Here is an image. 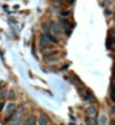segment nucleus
<instances>
[{
  "label": "nucleus",
  "instance_id": "nucleus-7",
  "mask_svg": "<svg viewBox=\"0 0 115 125\" xmlns=\"http://www.w3.org/2000/svg\"><path fill=\"white\" fill-rule=\"evenodd\" d=\"M43 29H45V32H49V30H50V26H49V24H43Z\"/></svg>",
  "mask_w": 115,
  "mask_h": 125
},
{
  "label": "nucleus",
  "instance_id": "nucleus-9",
  "mask_svg": "<svg viewBox=\"0 0 115 125\" xmlns=\"http://www.w3.org/2000/svg\"><path fill=\"white\" fill-rule=\"evenodd\" d=\"M14 96H15V94H14V91H10V95H9V98L11 99V98H14Z\"/></svg>",
  "mask_w": 115,
  "mask_h": 125
},
{
  "label": "nucleus",
  "instance_id": "nucleus-13",
  "mask_svg": "<svg viewBox=\"0 0 115 125\" xmlns=\"http://www.w3.org/2000/svg\"><path fill=\"white\" fill-rule=\"evenodd\" d=\"M4 107V103H0V111H1V108Z\"/></svg>",
  "mask_w": 115,
  "mask_h": 125
},
{
  "label": "nucleus",
  "instance_id": "nucleus-11",
  "mask_svg": "<svg viewBox=\"0 0 115 125\" xmlns=\"http://www.w3.org/2000/svg\"><path fill=\"white\" fill-rule=\"evenodd\" d=\"M5 94H6V90H2V92H1V95H0V97H4Z\"/></svg>",
  "mask_w": 115,
  "mask_h": 125
},
{
  "label": "nucleus",
  "instance_id": "nucleus-6",
  "mask_svg": "<svg viewBox=\"0 0 115 125\" xmlns=\"http://www.w3.org/2000/svg\"><path fill=\"white\" fill-rule=\"evenodd\" d=\"M87 113H88L89 115H93V114H95V108H94V107H90V108H88V111H87Z\"/></svg>",
  "mask_w": 115,
  "mask_h": 125
},
{
  "label": "nucleus",
  "instance_id": "nucleus-4",
  "mask_svg": "<svg viewBox=\"0 0 115 125\" xmlns=\"http://www.w3.org/2000/svg\"><path fill=\"white\" fill-rule=\"evenodd\" d=\"M40 122H41V125H46L47 124V117L45 116V115H41V120H40Z\"/></svg>",
  "mask_w": 115,
  "mask_h": 125
},
{
  "label": "nucleus",
  "instance_id": "nucleus-3",
  "mask_svg": "<svg viewBox=\"0 0 115 125\" xmlns=\"http://www.w3.org/2000/svg\"><path fill=\"white\" fill-rule=\"evenodd\" d=\"M50 25L52 26V29L54 30V33H56V34H61V33H62L61 29H60V27L56 25L55 23H50Z\"/></svg>",
  "mask_w": 115,
  "mask_h": 125
},
{
  "label": "nucleus",
  "instance_id": "nucleus-12",
  "mask_svg": "<svg viewBox=\"0 0 115 125\" xmlns=\"http://www.w3.org/2000/svg\"><path fill=\"white\" fill-rule=\"evenodd\" d=\"M67 1H68V4H73V2H75V0H67Z\"/></svg>",
  "mask_w": 115,
  "mask_h": 125
},
{
  "label": "nucleus",
  "instance_id": "nucleus-1",
  "mask_svg": "<svg viewBox=\"0 0 115 125\" xmlns=\"http://www.w3.org/2000/svg\"><path fill=\"white\" fill-rule=\"evenodd\" d=\"M35 123H36V117L33 115H30L26 121V125H35Z\"/></svg>",
  "mask_w": 115,
  "mask_h": 125
},
{
  "label": "nucleus",
  "instance_id": "nucleus-10",
  "mask_svg": "<svg viewBox=\"0 0 115 125\" xmlns=\"http://www.w3.org/2000/svg\"><path fill=\"white\" fill-rule=\"evenodd\" d=\"M108 5H110V1H108V0L104 1V6H108Z\"/></svg>",
  "mask_w": 115,
  "mask_h": 125
},
{
  "label": "nucleus",
  "instance_id": "nucleus-5",
  "mask_svg": "<svg viewBox=\"0 0 115 125\" xmlns=\"http://www.w3.org/2000/svg\"><path fill=\"white\" fill-rule=\"evenodd\" d=\"M111 98L113 101H115V85H112V91H111Z\"/></svg>",
  "mask_w": 115,
  "mask_h": 125
},
{
  "label": "nucleus",
  "instance_id": "nucleus-2",
  "mask_svg": "<svg viewBox=\"0 0 115 125\" xmlns=\"http://www.w3.org/2000/svg\"><path fill=\"white\" fill-rule=\"evenodd\" d=\"M44 37H45V38H47L50 42H53V43H58V42H59V41H58V38H55L54 36H52V35L49 34V33H46V34L44 35Z\"/></svg>",
  "mask_w": 115,
  "mask_h": 125
},
{
  "label": "nucleus",
  "instance_id": "nucleus-8",
  "mask_svg": "<svg viewBox=\"0 0 115 125\" xmlns=\"http://www.w3.org/2000/svg\"><path fill=\"white\" fill-rule=\"evenodd\" d=\"M69 15H70V11H68V10L61 13V16H62V17H67V16H69Z\"/></svg>",
  "mask_w": 115,
  "mask_h": 125
}]
</instances>
